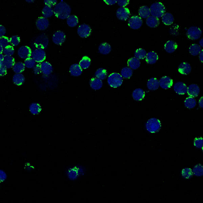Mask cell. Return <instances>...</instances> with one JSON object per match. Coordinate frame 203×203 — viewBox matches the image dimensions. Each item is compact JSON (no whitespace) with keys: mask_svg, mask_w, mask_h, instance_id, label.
Returning a JSON list of instances; mask_svg holds the SVG:
<instances>
[{"mask_svg":"<svg viewBox=\"0 0 203 203\" xmlns=\"http://www.w3.org/2000/svg\"><path fill=\"white\" fill-rule=\"evenodd\" d=\"M55 15L60 19H67L71 13V8L65 2L61 1L58 3L53 8Z\"/></svg>","mask_w":203,"mask_h":203,"instance_id":"obj_1","label":"cell"},{"mask_svg":"<svg viewBox=\"0 0 203 203\" xmlns=\"http://www.w3.org/2000/svg\"><path fill=\"white\" fill-rule=\"evenodd\" d=\"M150 11L151 16L157 18H160L164 15L165 12V8L161 2H157L151 5Z\"/></svg>","mask_w":203,"mask_h":203,"instance_id":"obj_2","label":"cell"},{"mask_svg":"<svg viewBox=\"0 0 203 203\" xmlns=\"http://www.w3.org/2000/svg\"><path fill=\"white\" fill-rule=\"evenodd\" d=\"M123 82V77L120 74L117 73H113L109 76L107 79V83L112 88H118L122 85Z\"/></svg>","mask_w":203,"mask_h":203,"instance_id":"obj_3","label":"cell"},{"mask_svg":"<svg viewBox=\"0 0 203 203\" xmlns=\"http://www.w3.org/2000/svg\"><path fill=\"white\" fill-rule=\"evenodd\" d=\"M161 124L160 121L156 118L149 119L146 124V130L152 134L158 132L161 129Z\"/></svg>","mask_w":203,"mask_h":203,"instance_id":"obj_4","label":"cell"},{"mask_svg":"<svg viewBox=\"0 0 203 203\" xmlns=\"http://www.w3.org/2000/svg\"><path fill=\"white\" fill-rule=\"evenodd\" d=\"M32 56L36 62L42 63L46 59V53L43 49L38 48L33 51Z\"/></svg>","mask_w":203,"mask_h":203,"instance_id":"obj_5","label":"cell"},{"mask_svg":"<svg viewBox=\"0 0 203 203\" xmlns=\"http://www.w3.org/2000/svg\"><path fill=\"white\" fill-rule=\"evenodd\" d=\"M202 34V32L200 28L193 26L190 27L187 31V36L190 39H198Z\"/></svg>","mask_w":203,"mask_h":203,"instance_id":"obj_6","label":"cell"},{"mask_svg":"<svg viewBox=\"0 0 203 203\" xmlns=\"http://www.w3.org/2000/svg\"><path fill=\"white\" fill-rule=\"evenodd\" d=\"M91 33V29L88 25L83 24L79 27L77 33L79 36L82 38H86L89 37Z\"/></svg>","mask_w":203,"mask_h":203,"instance_id":"obj_7","label":"cell"},{"mask_svg":"<svg viewBox=\"0 0 203 203\" xmlns=\"http://www.w3.org/2000/svg\"><path fill=\"white\" fill-rule=\"evenodd\" d=\"M142 23H143L142 20L139 16H134L130 18L128 22V25L131 29L137 30L142 26Z\"/></svg>","mask_w":203,"mask_h":203,"instance_id":"obj_8","label":"cell"},{"mask_svg":"<svg viewBox=\"0 0 203 203\" xmlns=\"http://www.w3.org/2000/svg\"><path fill=\"white\" fill-rule=\"evenodd\" d=\"M66 35L62 31H58L53 34L52 36L53 42L58 46H61L65 41Z\"/></svg>","mask_w":203,"mask_h":203,"instance_id":"obj_9","label":"cell"},{"mask_svg":"<svg viewBox=\"0 0 203 203\" xmlns=\"http://www.w3.org/2000/svg\"><path fill=\"white\" fill-rule=\"evenodd\" d=\"M116 16L118 19L127 20L130 16V11L127 8H120L116 12Z\"/></svg>","mask_w":203,"mask_h":203,"instance_id":"obj_10","label":"cell"},{"mask_svg":"<svg viewBox=\"0 0 203 203\" xmlns=\"http://www.w3.org/2000/svg\"><path fill=\"white\" fill-rule=\"evenodd\" d=\"M18 54L20 58L26 59L32 56V52L30 47L27 46H21L18 49Z\"/></svg>","mask_w":203,"mask_h":203,"instance_id":"obj_11","label":"cell"},{"mask_svg":"<svg viewBox=\"0 0 203 203\" xmlns=\"http://www.w3.org/2000/svg\"><path fill=\"white\" fill-rule=\"evenodd\" d=\"M158 82L159 85L163 89H168L173 85V80L167 76L163 77Z\"/></svg>","mask_w":203,"mask_h":203,"instance_id":"obj_12","label":"cell"},{"mask_svg":"<svg viewBox=\"0 0 203 203\" xmlns=\"http://www.w3.org/2000/svg\"><path fill=\"white\" fill-rule=\"evenodd\" d=\"M174 91L178 95H184L187 93L188 86L182 82H178L174 85Z\"/></svg>","mask_w":203,"mask_h":203,"instance_id":"obj_13","label":"cell"},{"mask_svg":"<svg viewBox=\"0 0 203 203\" xmlns=\"http://www.w3.org/2000/svg\"><path fill=\"white\" fill-rule=\"evenodd\" d=\"M200 88L197 84H191L188 87L187 93L190 97H197L200 93Z\"/></svg>","mask_w":203,"mask_h":203,"instance_id":"obj_14","label":"cell"},{"mask_svg":"<svg viewBox=\"0 0 203 203\" xmlns=\"http://www.w3.org/2000/svg\"><path fill=\"white\" fill-rule=\"evenodd\" d=\"M49 20L44 17L39 18L36 22V26L40 30H45L49 26Z\"/></svg>","mask_w":203,"mask_h":203,"instance_id":"obj_15","label":"cell"},{"mask_svg":"<svg viewBox=\"0 0 203 203\" xmlns=\"http://www.w3.org/2000/svg\"><path fill=\"white\" fill-rule=\"evenodd\" d=\"M41 72L46 76H48L51 74L53 71V67L51 63L48 62H43L41 64Z\"/></svg>","mask_w":203,"mask_h":203,"instance_id":"obj_16","label":"cell"},{"mask_svg":"<svg viewBox=\"0 0 203 203\" xmlns=\"http://www.w3.org/2000/svg\"><path fill=\"white\" fill-rule=\"evenodd\" d=\"M191 70V66L186 62H184L181 63V65L178 67V71L182 74L184 75H187L189 74Z\"/></svg>","mask_w":203,"mask_h":203,"instance_id":"obj_17","label":"cell"},{"mask_svg":"<svg viewBox=\"0 0 203 203\" xmlns=\"http://www.w3.org/2000/svg\"><path fill=\"white\" fill-rule=\"evenodd\" d=\"M158 59V56L155 52L151 51L146 54V61L149 64L153 65L156 63Z\"/></svg>","mask_w":203,"mask_h":203,"instance_id":"obj_18","label":"cell"},{"mask_svg":"<svg viewBox=\"0 0 203 203\" xmlns=\"http://www.w3.org/2000/svg\"><path fill=\"white\" fill-rule=\"evenodd\" d=\"M178 48V46H177L176 42H175L174 41H172V40H170L168 41H167L165 44L164 45V49L165 50V51L169 53H171L175 52V51Z\"/></svg>","mask_w":203,"mask_h":203,"instance_id":"obj_19","label":"cell"},{"mask_svg":"<svg viewBox=\"0 0 203 203\" xmlns=\"http://www.w3.org/2000/svg\"><path fill=\"white\" fill-rule=\"evenodd\" d=\"M145 93L144 91L140 88H137L132 92V97L137 101H140L144 99Z\"/></svg>","mask_w":203,"mask_h":203,"instance_id":"obj_20","label":"cell"},{"mask_svg":"<svg viewBox=\"0 0 203 203\" xmlns=\"http://www.w3.org/2000/svg\"><path fill=\"white\" fill-rule=\"evenodd\" d=\"M90 84L93 90H98L102 87L103 83L102 80L98 78H92L90 80Z\"/></svg>","mask_w":203,"mask_h":203,"instance_id":"obj_21","label":"cell"},{"mask_svg":"<svg viewBox=\"0 0 203 203\" xmlns=\"http://www.w3.org/2000/svg\"><path fill=\"white\" fill-rule=\"evenodd\" d=\"M69 72L70 73L71 75L73 76L78 77L82 74V69L78 64H73L70 66Z\"/></svg>","mask_w":203,"mask_h":203,"instance_id":"obj_22","label":"cell"},{"mask_svg":"<svg viewBox=\"0 0 203 203\" xmlns=\"http://www.w3.org/2000/svg\"><path fill=\"white\" fill-rule=\"evenodd\" d=\"M147 86L149 90L151 91H155L159 87V82L158 80L156 78H151L149 79L147 81Z\"/></svg>","mask_w":203,"mask_h":203,"instance_id":"obj_23","label":"cell"},{"mask_svg":"<svg viewBox=\"0 0 203 203\" xmlns=\"http://www.w3.org/2000/svg\"><path fill=\"white\" fill-rule=\"evenodd\" d=\"M111 51V46L107 42L102 43L99 46V52L102 55H107Z\"/></svg>","mask_w":203,"mask_h":203,"instance_id":"obj_24","label":"cell"},{"mask_svg":"<svg viewBox=\"0 0 203 203\" xmlns=\"http://www.w3.org/2000/svg\"><path fill=\"white\" fill-rule=\"evenodd\" d=\"M159 23H160L159 19L153 16H150L146 20L147 25L151 28L156 27L159 25Z\"/></svg>","mask_w":203,"mask_h":203,"instance_id":"obj_25","label":"cell"},{"mask_svg":"<svg viewBox=\"0 0 203 203\" xmlns=\"http://www.w3.org/2000/svg\"><path fill=\"white\" fill-rule=\"evenodd\" d=\"M174 16L171 13L167 12L164 13V15L162 16L163 23L165 25L167 26L171 25L174 22Z\"/></svg>","mask_w":203,"mask_h":203,"instance_id":"obj_26","label":"cell"},{"mask_svg":"<svg viewBox=\"0 0 203 203\" xmlns=\"http://www.w3.org/2000/svg\"><path fill=\"white\" fill-rule=\"evenodd\" d=\"M139 14L140 18H147L149 17L151 15L150 8L147 6L140 7L139 10Z\"/></svg>","mask_w":203,"mask_h":203,"instance_id":"obj_27","label":"cell"},{"mask_svg":"<svg viewBox=\"0 0 203 203\" xmlns=\"http://www.w3.org/2000/svg\"><path fill=\"white\" fill-rule=\"evenodd\" d=\"M128 65L132 69L136 70L140 67V62L139 59L136 58L135 57H133L128 60Z\"/></svg>","mask_w":203,"mask_h":203,"instance_id":"obj_28","label":"cell"},{"mask_svg":"<svg viewBox=\"0 0 203 203\" xmlns=\"http://www.w3.org/2000/svg\"><path fill=\"white\" fill-rule=\"evenodd\" d=\"M3 63L7 67V69H10L13 67V66L15 65V59L12 56H5L3 60Z\"/></svg>","mask_w":203,"mask_h":203,"instance_id":"obj_29","label":"cell"},{"mask_svg":"<svg viewBox=\"0 0 203 203\" xmlns=\"http://www.w3.org/2000/svg\"><path fill=\"white\" fill-rule=\"evenodd\" d=\"M25 80V77L22 74H16L12 78L13 83L17 85H22L24 83Z\"/></svg>","mask_w":203,"mask_h":203,"instance_id":"obj_30","label":"cell"},{"mask_svg":"<svg viewBox=\"0 0 203 203\" xmlns=\"http://www.w3.org/2000/svg\"><path fill=\"white\" fill-rule=\"evenodd\" d=\"M67 23L71 27L76 26L79 23V18L76 15H70L67 19Z\"/></svg>","mask_w":203,"mask_h":203,"instance_id":"obj_31","label":"cell"},{"mask_svg":"<svg viewBox=\"0 0 203 203\" xmlns=\"http://www.w3.org/2000/svg\"><path fill=\"white\" fill-rule=\"evenodd\" d=\"M91 65V59L88 56H84L80 60L79 65L82 69H88Z\"/></svg>","mask_w":203,"mask_h":203,"instance_id":"obj_32","label":"cell"},{"mask_svg":"<svg viewBox=\"0 0 203 203\" xmlns=\"http://www.w3.org/2000/svg\"><path fill=\"white\" fill-rule=\"evenodd\" d=\"M184 105L188 109H193L196 106V100L194 98L188 97L184 100Z\"/></svg>","mask_w":203,"mask_h":203,"instance_id":"obj_33","label":"cell"},{"mask_svg":"<svg viewBox=\"0 0 203 203\" xmlns=\"http://www.w3.org/2000/svg\"><path fill=\"white\" fill-rule=\"evenodd\" d=\"M201 48L198 44H192L189 48V52L193 56H196L201 51Z\"/></svg>","mask_w":203,"mask_h":203,"instance_id":"obj_34","label":"cell"},{"mask_svg":"<svg viewBox=\"0 0 203 203\" xmlns=\"http://www.w3.org/2000/svg\"><path fill=\"white\" fill-rule=\"evenodd\" d=\"M29 110L33 114L37 115V114H39L41 112L42 109L39 104L34 103H32L30 106Z\"/></svg>","mask_w":203,"mask_h":203,"instance_id":"obj_35","label":"cell"},{"mask_svg":"<svg viewBox=\"0 0 203 203\" xmlns=\"http://www.w3.org/2000/svg\"><path fill=\"white\" fill-rule=\"evenodd\" d=\"M121 76L123 77V78L130 79L132 76V70L130 67H124L121 70Z\"/></svg>","mask_w":203,"mask_h":203,"instance_id":"obj_36","label":"cell"},{"mask_svg":"<svg viewBox=\"0 0 203 203\" xmlns=\"http://www.w3.org/2000/svg\"><path fill=\"white\" fill-rule=\"evenodd\" d=\"M42 13L44 18H48L52 16L54 14V12L52 8L51 7H48L46 5L44 7L42 11Z\"/></svg>","mask_w":203,"mask_h":203,"instance_id":"obj_37","label":"cell"},{"mask_svg":"<svg viewBox=\"0 0 203 203\" xmlns=\"http://www.w3.org/2000/svg\"><path fill=\"white\" fill-rule=\"evenodd\" d=\"M25 65L22 62H18L15 63V65L13 66V70L14 72L16 74H20L23 72L25 69Z\"/></svg>","mask_w":203,"mask_h":203,"instance_id":"obj_38","label":"cell"},{"mask_svg":"<svg viewBox=\"0 0 203 203\" xmlns=\"http://www.w3.org/2000/svg\"><path fill=\"white\" fill-rule=\"evenodd\" d=\"M192 172L197 177H201L203 173V165L201 164L195 165L192 170Z\"/></svg>","mask_w":203,"mask_h":203,"instance_id":"obj_39","label":"cell"},{"mask_svg":"<svg viewBox=\"0 0 203 203\" xmlns=\"http://www.w3.org/2000/svg\"><path fill=\"white\" fill-rule=\"evenodd\" d=\"M78 176H79V170L77 168H70L68 171V177L70 179L74 180L77 178Z\"/></svg>","mask_w":203,"mask_h":203,"instance_id":"obj_40","label":"cell"},{"mask_svg":"<svg viewBox=\"0 0 203 203\" xmlns=\"http://www.w3.org/2000/svg\"><path fill=\"white\" fill-rule=\"evenodd\" d=\"M107 76V71L105 69L100 68L97 70V71L95 72V76L96 78L100 79V80H104L106 77Z\"/></svg>","mask_w":203,"mask_h":203,"instance_id":"obj_41","label":"cell"},{"mask_svg":"<svg viewBox=\"0 0 203 203\" xmlns=\"http://www.w3.org/2000/svg\"><path fill=\"white\" fill-rule=\"evenodd\" d=\"M147 53L142 48H139L135 52V57L138 59H144L146 58Z\"/></svg>","mask_w":203,"mask_h":203,"instance_id":"obj_42","label":"cell"},{"mask_svg":"<svg viewBox=\"0 0 203 203\" xmlns=\"http://www.w3.org/2000/svg\"><path fill=\"white\" fill-rule=\"evenodd\" d=\"M36 62L32 58H29L25 60V65L27 68L32 69L36 66Z\"/></svg>","mask_w":203,"mask_h":203,"instance_id":"obj_43","label":"cell"},{"mask_svg":"<svg viewBox=\"0 0 203 203\" xmlns=\"http://www.w3.org/2000/svg\"><path fill=\"white\" fill-rule=\"evenodd\" d=\"M182 175L185 179H189L191 178L193 175V172L191 169L189 168H184L182 171Z\"/></svg>","mask_w":203,"mask_h":203,"instance_id":"obj_44","label":"cell"},{"mask_svg":"<svg viewBox=\"0 0 203 203\" xmlns=\"http://www.w3.org/2000/svg\"><path fill=\"white\" fill-rule=\"evenodd\" d=\"M14 52H15V50L12 46H8L7 47H5V48H4L3 53L5 56H12L13 55Z\"/></svg>","mask_w":203,"mask_h":203,"instance_id":"obj_45","label":"cell"},{"mask_svg":"<svg viewBox=\"0 0 203 203\" xmlns=\"http://www.w3.org/2000/svg\"><path fill=\"white\" fill-rule=\"evenodd\" d=\"M10 43V39H9V38H8L7 37H1L0 39V46H2L4 48H5V47L9 46V44Z\"/></svg>","mask_w":203,"mask_h":203,"instance_id":"obj_46","label":"cell"},{"mask_svg":"<svg viewBox=\"0 0 203 203\" xmlns=\"http://www.w3.org/2000/svg\"><path fill=\"white\" fill-rule=\"evenodd\" d=\"M20 39L18 36H13L10 39V43L12 46H17L20 44Z\"/></svg>","mask_w":203,"mask_h":203,"instance_id":"obj_47","label":"cell"},{"mask_svg":"<svg viewBox=\"0 0 203 203\" xmlns=\"http://www.w3.org/2000/svg\"><path fill=\"white\" fill-rule=\"evenodd\" d=\"M203 140L202 138H197L195 139L194 141V145L197 148L201 149L203 148Z\"/></svg>","mask_w":203,"mask_h":203,"instance_id":"obj_48","label":"cell"},{"mask_svg":"<svg viewBox=\"0 0 203 203\" xmlns=\"http://www.w3.org/2000/svg\"><path fill=\"white\" fill-rule=\"evenodd\" d=\"M7 74V67L3 63V61H0V75L5 76Z\"/></svg>","mask_w":203,"mask_h":203,"instance_id":"obj_49","label":"cell"},{"mask_svg":"<svg viewBox=\"0 0 203 203\" xmlns=\"http://www.w3.org/2000/svg\"><path fill=\"white\" fill-rule=\"evenodd\" d=\"M44 3L46 6L52 7L57 4V1L56 0H46L44 1Z\"/></svg>","mask_w":203,"mask_h":203,"instance_id":"obj_50","label":"cell"},{"mask_svg":"<svg viewBox=\"0 0 203 203\" xmlns=\"http://www.w3.org/2000/svg\"><path fill=\"white\" fill-rule=\"evenodd\" d=\"M129 2H130V1H128V0H124V1L119 0V1H117L118 5L122 7V8H124L125 6L127 5Z\"/></svg>","mask_w":203,"mask_h":203,"instance_id":"obj_51","label":"cell"},{"mask_svg":"<svg viewBox=\"0 0 203 203\" xmlns=\"http://www.w3.org/2000/svg\"><path fill=\"white\" fill-rule=\"evenodd\" d=\"M34 72L35 73V74H39V73L42 72L41 68V64L36 65L34 68Z\"/></svg>","mask_w":203,"mask_h":203,"instance_id":"obj_52","label":"cell"},{"mask_svg":"<svg viewBox=\"0 0 203 203\" xmlns=\"http://www.w3.org/2000/svg\"><path fill=\"white\" fill-rule=\"evenodd\" d=\"M0 32H1L0 37H4V35H5V34L6 33V29H5V28L4 27V26H3L2 25H1V26H0Z\"/></svg>","mask_w":203,"mask_h":203,"instance_id":"obj_53","label":"cell"},{"mask_svg":"<svg viewBox=\"0 0 203 203\" xmlns=\"http://www.w3.org/2000/svg\"><path fill=\"white\" fill-rule=\"evenodd\" d=\"M0 178H1V181L3 182L4 181L6 178H7V175L5 173V172H4L3 171H1V176H0Z\"/></svg>","mask_w":203,"mask_h":203,"instance_id":"obj_54","label":"cell"},{"mask_svg":"<svg viewBox=\"0 0 203 203\" xmlns=\"http://www.w3.org/2000/svg\"><path fill=\"white\" fill-rule=\"evenodd\" d=\"M104 2H106L107 5H113L114 4H116V2H117V1L115 0V1H104Z\"/></svg>","mask_w":203,"mask_h":203,"instance_id":"obj_55","label":"cell"},{"mask_svg":"<svg viewBox=\"0 0 203 203\" xmlns=\"http://www.w3.org/2000/svg\"><path fill=\"white\" fill-rule=\"evenodd\" d=\"M203 50H201V51L199 53V59L200 60V61L201 62H203Z\"/></svg>","mask_w":203,"mask_h":203,"instance_id":"obj_56","label":"cell"},{"mask_svg":"<svg viewBox=\"0 0 203 203\" xmlns=\"http://www.w3.org/2000/svg\"><path fill=\"white\" fill-rule=\"evenodd\" d=\"M199 105L201 108L203 107V97H201V98L200 99L199 101Z\"/></svg>","mask_w":203,"mask_h":203,"instance_id":"obj_57","label":"cell"},{"mask_svg":"<svg viewBox=\"0 0 203 203\" xmlns=\"http://www.w3.org/2000/svg\"><path fill=\"white\" fill-rule=\"evenodd\" d=\"M3 51H4L3 47L2 46H0V53H2Z\"/></svg>","mask_w":203,"mask_h":203,"instance_id":"obj_58","label":"cell"},{"mask_svg":"<svg viewBox=\"0 0 203 203\" xmlns=\"http://www.w3.org/2000/svg\"><path fill=\"white\" fill-rule=\"evenodd\" d=\"M200 45H201V46H203V39H201V41H200Z\"/></svg>","mask_w":203,"mask_h":203,"instance_id":"obj_59","label":"cell"},{"mask_svg":"<svg viewBox=\"0 0 203 203\" xmlns=\"http://www.w3.org/2000/svg\"><path fill=\"white\" fill-rule=\"evenodd\" d=\"M26 1L28 2H34V1Z\"/></svg>","mask_w":203,"mask_h":203,"instance_id":"obj_60","label":"cell"}]
</instances>
